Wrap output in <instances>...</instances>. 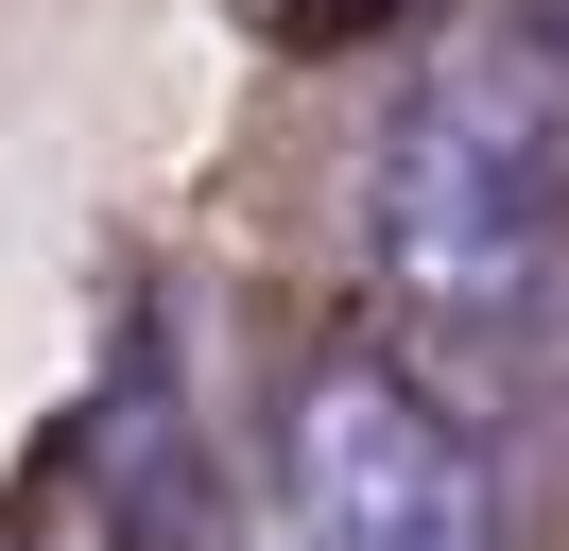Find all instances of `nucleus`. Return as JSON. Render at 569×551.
<instances>
[{
    "label": "nucleus",
    "mask_w": 569,
    "mask_h": 551,
    "mask_svg": "<svg viewBox=\"0 0 569 551\" xmlns=\"http://www.w3.org/2000/svg\"><path fill=\"white\" fill-rule=\"evenodd\" d=\"M362 276L415 328L518 344L569 293V103L535 69H431L362 156Z\"/></svg>",
    "instance_id": "1"
},
{
    "label": "nucleus",
    "mask_w": 569,
    "mask_h": 551,
    "mask_svg": "<svg viewBox=\"0 0 569 551\" xmlns=\"http://www.w3.org/2000/svg\"><path fill=\"white\" fill-rule=\"evenodd\" d=\"M277 517L293 551H500V465L415 362L346 344L277 397Z\"/></svg>",
    "instance_id": "2"
},
{
    "label": "nucleus",
    "mask_w": 569,
    "mask_h": 551,
    "mask_svg": "<svg viewBox=\"0 0 569 551\" xmlns=\"http://www.w3.org/2000/svg\"><path fill=\"white\" fill-rule=\"evenodd\" d=\"M535 34H552V52H569V0H535Z\"/></svg>",
    "instance_id": "3"
}]
</instances>
